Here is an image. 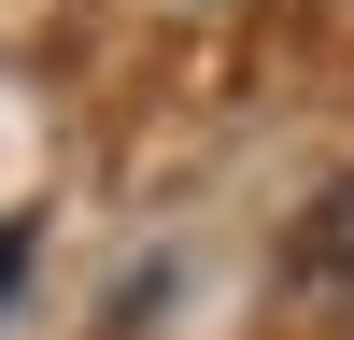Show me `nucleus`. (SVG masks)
Listing matches in <instances>:
<instances>
[{"label":"nucleus","instance_id":"1","mask_svg":"<svg viewBox=\"0 0 354 340\" xmlns=\"http://www.w3.org/2000/svg\"><path fill=\"white\" fill-rule=\"evenodd\" d=\"M283 312H298V340H354V185L298 213V241H283Z\"/></svg>","mask_w":354,"mask_h":340},{"label":"nucleus","instance_id":"2","mask_svg":"<svg viewBox=\"0 0 354 340\" xmlns=\"http://www.w3.org/2000/svg\"><path fill=\"white\" fill-rule=\"evenodd\" d=\"M15 270H28V227H0V312H15Z\"/></svg>","mask_w":354,"mask_h":340}]
</instances>
